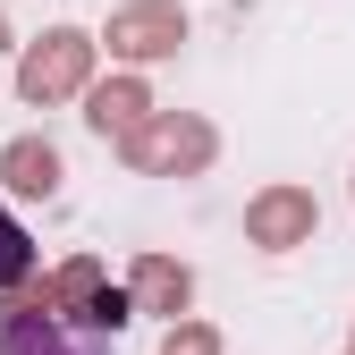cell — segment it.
Returning a JSON list of instances; mask_svg holds the SVG:
<instances>
[{
	"label": "cell",
	"instance_id": "obj_1",
	"mask_svg": "<svg viewBox=\"0 0 355 355\" xmlns=\"http://www.w3.org/2000/svg\"><path fill=\"white\" fill-rule=\"evenodd\" d=\"M94 51H102V34H85V26H51V34L17 42V94L34 110L85 102V94H94Z\"/></svg>",
	"mask_w": 355,
	"mask_h": 355
},
{
	"label": "cell",
	"instance_id": "obj_2",
	"mask_svg": "<svg viewBox=\"0 0 355 355\" xmlns=\"http://www.w3.org/2000/svg\"><path fill=\"white\" fill-rule=\"evenodd\" d=\"M119 161L136 169V178H203L220 161V127L195 119V110H153L136 136L119 144Z\"/></svg>",
	"mask_w": 355,
	"mask_h": 355
},
{
	"label": "cell",
	"instance_id": "obj_3",
	"mask_svg": "<svg viewBox=\"0 0 355 355\" xmlns=\"http://www.w3.org/2000/svg\"><path fill=\"white\" fill-rule=\"evenodd\" d=\"M0 355H110V338L42 304L34 288H0Z\"/></svg>",
	"mask_w": 355,
	"mask_h": 355
},
{
	"label": "cell",
	"instance_id": "obj_4",
	"mask_svg": "<svg viewBox=\"0 0 355 355\" xmlns=\"http://www.w3.org/2000/svg\"><path fill=\"white\" fill-rule=\"evenodd\" d=\"M313 237H322V203H313V187L271 178V187L245 195V245H262V254H296V245H313Z\"/></svg>",
	"mask_w": 355,
	"mask_h": 355
},
{
	"label": "cell",
	"instance_id": "obj_5",
	"mask_svg": "<svg viewBox=\"0 0 355 355\" xmlns=\"http://www.w3.org/2000/svg\"><path fill=\"white\" fill-rule=\"evenodd\" d=\"M102 42H110L119 68H153V60H169L178 42H187V9H178V0H127V9H110Z\"/></svg>",
	"mask_w": 355,
	"mask_h": 355
},
{
	"label": "cell",
	"instance_id": "obj_6",
	"mask_svg": "<svg viewBox=\"0 0 355 355\" xmlns=\"http://www.w3.org/2000/svg\"><path fill=\"white\" fill-rule=\"evenodd\" d=\"M153 110H161V102H153V85H144L136 68H119V76H102L94 94H85V127H94L102 144H127Z\"/></svg>",
	"mask_w": 355,
	"mask_h": 355
},
{
	"label": "cell",
	"instance_id": "obj_7",
	"mask_svg": "<svg viewBox=\"0 0 355 355\" xmlns=\"http://www.w3.org/2000/svg\"><path fill=\"white\" fill-rule=\"evenodd\" d=\"M127 296H136V313L187 322V304H195V271H187L178 254H136V262H127Z\"/></svg>",
	"mask_w": 355,
	"mask_h": 355
},
{
	"label": "cell",
	"instance_id": "obj_8",
	"mask_svg": "<svg viewBox=\"0 0 355 355\" xmlns=\"http://www.w3.org/2000/svg\"><path fill=\"white\" fill-rule=\"evenodd\" d=\"M60 178H68V161H60L51 136H9V144H0V187H9V195L51 203V195H60Z\"/></svg>",
	"mask_w": 355,
	"mask_h": 355
},
{
	"label": "cell",
	"instance_id": "obj_9",
	"mask_svg": "<svg viewBox=\"0 0 355 355\" xmlns=\"http://www.w3.org/2000/svg\"><path fill=\"white\" fill-rule=\"evenodd\" d=\"M26 288H34L42 304H60V313H76V322H85V304H94V296L110 288V271H102V262H94V254H68V262H60V271H34Z\"/></svg>",
	"mask_w": 355,
	"mask_h": 355
},
{
	"label": "cell",
	"instance_id": "obj_10",
	"mask_svg": "<svg viewBox=\"0 0 355 355\" xmlns=\"http://www.w3.org/2000/svg\"><path fill=\"white\" fill-rule=\"evenodd\" d=\"M34 279V237H26V220L0 203V288H26Z\"/></svg>",
	"mask_w": 355,
	"mask_h": 355
},
{
	"label": "cell",
	"instance_id": "obj_11",
	"mask_svg": "<svg viewBox=\"0 0 355 355\" xmlns=\"http://www.w3.org/2000/svg\"><path fill=\"white\" fill-rule=\"evenodd\" d=\"M161 355H229V338H220L211 322L187 313V322H169V330H161Z\"/></svg>",
	"mask_w": 355,
	"mask_h": 355
},
{
	"label": "cell",
	"instance_id": "obj_12",
	"mask_svg": "<svg viewBox=\"0 0 355 355\" xmlns=\"http://www.w3.org/2000/svg\"><path fill=\"white\" fill-rule=\"evenodd\" d=\"M0 51H9V17H0Z\"/></svg>",
	"mask_w": 355,
	"mask_h": 355
},
{
	"label": "cell",
	"instance_id": "obj_13",
	"mask_svg": "<svg viewBox=\"0 0 355 355\" xmlns=\"http://www.w3.org/2000/svg\"><path fill=\"white\" fill-rule=\"evenodd\" d=\"M347 355H355V347H347Z\"/></svg>",
	"mask_w": 355,
	"mask_h": 355
}]
</instances>
